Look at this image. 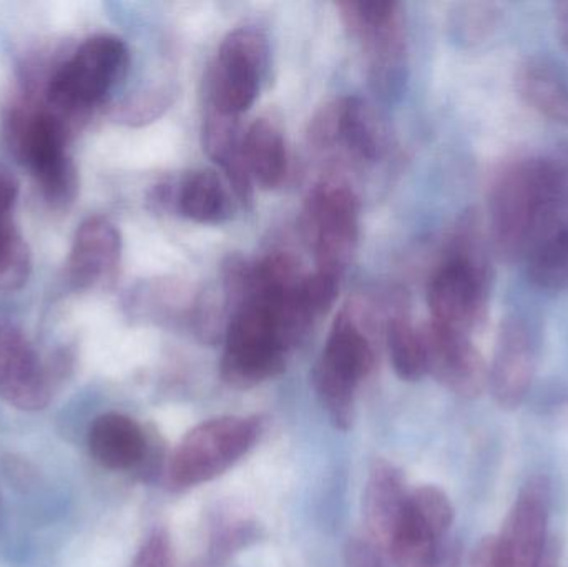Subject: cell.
<instances>
[{"instance_id": "6da1fadb", "label": "cell", "mask_w": 568, "mask_h": 567, "mask_svg": "<svg viewBox=\"0 0 568 567\" xmlns=\"http://www.w3.org/2000/svg\"><path fill=\"white\" fill-rule=\"evenodd\" d=\"M489 295L490 266L479 219L467 213L457 225L446 259L430 276V322L473 338L486 323Z\"/></svg>"}, {"instance_id": "7a4b0ae2", "label": "cell", "mask_w": 568, "mask_h": 567, "mask_svg": "<svg viewBox=\"0 0 568 567\" xmlns=\"http://www.w3.org/2000/svg\"><path fill=\"white\" fill-rule=\"evenodd\" d=\"M546 206L542 156L504 163L489 190V229L494 249L507 262H523Z\"/></svg>"}, {"instance_id": "3957f363", "label": "cell", "mask_w": 568, "mask_h": 567, "mask_svg": "<svg viewBox=\"0 0 568 567\" xmlns=\"http://www.w3.org/2000/svg\"><path fill=\"white\" fill-rule=\"evenodd\" d=\"M374 366V348L354 306L341 310L314 368V388L331 423L347 429L354 422V399L359 383Z\"/></svg>"}, {"instance_id": "277c9868", "label": "cell", "mask_w": 568, "mask_h": 567, "mask_svg": "<svg viewBox=\"0 0 568 567\" xmlns=\"http://www.w3.org/2000/svg\"><path fill=\"white\" fill-rule=\"evenodd\" d=\"M262 422L222 416L195 426L170 458L166 483L175 492L205 485L229 472L258 442Z\"/></svg>"}, {"instance_id": "5b68a950", "label": "cell", "mask_w": 568, "mask_h": 567, "mask_svg": "<svg viewBox=\"0 0 568 567\" xmlns=\"http://www.w3.org/2000/svg\"><path fill=\"white\" fill-rule=\"evenodd\" d=\"M337 9L349 36L363 43L374 92L384 100L397 99L407 80V43L399 3L349 0L337 3Z\"/></svg>"}, {"instance_id": "8992f818", "label": "cell", "mask_w": 568, "mask_h": 567, "mask_svg": "<svg viewBox=\"0 0 568 567\" xmlns=\"http://www.w3.org/2000/svg\"><path fill=\"white\" fill-rule=\"evenodd\" d=\"M7 142L22 165L36 176L52 205L67 206L79 192V175L67 155L65 126L53 113L13 112L7 120Z\"/></svg>"}, {"instance_id": "52a82bcc", "label": "cell", "mask_w": 568, "mask_h": 567, "mask_svg": "<svg viewBox=\"0 0 568 567\" xmlns=\"http://www.w3.org/2000/svg\"><path fill=\"white\" fill-rule=\"evenodd\" d=\"M303 230L316 272L343 279L359 242V202L353 190L337 180L314 185L304 202Z\"/></svg>"}, {"instance_id": "ba28073f", "label": "cell", "mask_w": 568, "mask_h": 567, "mask_svg": "<svg viewBox=\"0 0 568 567\" xmlns=\"http://www.w3.org/2000/svg\"><path fill=\"white\" fill-rule=\"evenodd\" d=\"M129 49L115 36L85 40L50 80L47 97L53 109L83 113L100 105L125 77Z\"/></svg>"}, {"instance_id": "9c48e42d", "label": "cell", "mask_w": 568, "mask_h": 567, "mask_svg": "<svg viewBox=\"0 0 568 567\" xmlns=\"http://www.w3.org/2000/svg\"><path fill=\"white\" fill-rule=\"evenodd\" d=\"M268 67V40L262 30L240 27L220 45L210 73L209 107L240 117L255 103Z\"/></svg>"}, {"instance_id": "30bf717a", "label": "cell", "mask_w": 568, "mask_h": 567, "mask_svg": "<svg viewBox=\"0 0 568 567\" xmlns=\"http://www.w3.org/2000/svg\"><path fill=\"white\" fill-rule=\"evenodd\" d=\"M550 486L534 476L520 489L499 538L494 539L493 567H537L549 539Z\"/></svg>"}, {"instance_id": "8fae6325", "label": "cell", "mask_w": 568, "mask_h": 567, "mask_svg": "<svg viewBox=\"0 0 568 567\" xmlns=\"http://www.w3.org/2000/svg\"><path fill=\"white\" fill-rule=\"evenodd\" d=\"M454 512L433 492H409L406 512L387 551L396 567H439L440 539L449 531Z\"/></svg>"}, {"instance_id": "7c38bea8", "label": "cell", "mask_w": 568, "mask_h": 567, "mask_svg": "<svg viewBox=\"0 0 568 567\" xmlns=\"http://www.w3.org/2000/svg\"><path fill=\"white\" fill-rule=\"evenodd\" d=\"M310 142L321 152L343 150L357 162H374L383 152L376 117L357 97H343L324 105L311 120Z\"/></svg>"}, {"instance_id": "4fadbf2b", "label": "cell", "mask_w": 568, "mask_h": 567, "mask_svg": "<svg viewBox=\"0 0 568 567\" xmlns=\"http://www.w3.org/2000/svg\"><path fill=\"white\" fill-rule=\"evenodd\" d=\"M427 373L463 398H477L489 385V369L470 336L429 322L420 328Z\"/></svg>"}, {"instance_id": "5bb4252c", "label": "cell", "mask_w": 568, "mask_h": 567, "mask_svg": "<svg viewBox=\"0 0 568 567\" xmlns=\"http://www.w3.org/2000/svg\"><path fill=\"white\" fill-rule=\"evenodd\" d=\"M0 398L20 412H40L50 402L42 363L22 330L0 318Z\"/></svg>"}, {"instance_id": "9a60e30c", "label": "cell", "mask_w": 568, "mask_h": 567, "mask_svg": "<svg viewBox=\"0 0 568 567\" xmlns=\"http://www.w3.org/2000/svg\"><path fill=\"white\" fill-rule=\"evenodd\" d=\"M536 373L532 336L517 316L504 320L497 333L496 352L489 369V386L497 405L516 409L529 393Z\"/></svg>"}, {"instance_id": "2e32d148", "label": "cell", "mask_w": 568, "mask_h": 567, "mask_svg": "<svg viewBox=\"0 0 568 567\" xmlns=\"http://www.w3.org/2000/svg\"><path fill=\"white\" fill-rule=\"evenodd\" d=\"M122 259V236L103 216L87 219L73 236L69 279L77 290L105 285L115 279Z\"/></svg>"}, {"instance_id": "e0dca14e", "label": "cell", "mask_w": 568, "mask_h": 567, "mask_svg": "<svg viewBox=\"0 0 568 567\" xmlns=\"http://www.w3.org/2000/svg\"><path fill=\"white\" fill-rule=\"evenodd\" d=\"M409 492L393 463L376 459L364 492V519L376 546L387 549L404 512Z\"/></svg>"}, {"instance_id": "ac0fdd59", "label": "cell", "mask_w": 568, "mask_h": 567, "mask_svg": "<svg viewBox=\"0 0 568 567\" xmlns=\"http://www.w3.org/2000/svg\"><path fill=\"white\" fill-rule=\"evenodd\" d=\"M89 448L103 468L126 472L145 462L149 439L135 419L122 413H105L90 428Z\"/></svg>"}, {"instance_id": "d6986e66", "label": "cell", "mask_w": 568, "mask_h": 567, "mask_svg": "<svg viewBox=\"0 0 568 567\" xmlns=\"http://www.w3.org/2000/svg\"><path fill=\"white\" fill-rule=\"evenodd\" d=\"M203 146L213 162L219 163L243 205H252L253 179L243 155V136L240 135L239 117L226 115L206 107L203 123Z\"/></svg>"}, {"instance_id": "ffe728a7", "label": "cell", "mask_w": 568, "mask_h": 567, "mask_svg": "<svg viewBox=\"0 0 568 567\" xmlns=\"http://www.w3.org/2000/svg\"><path fill=\"white\" fill-rule=\"evenodd\" d=\"M516 87L530 109L568 126V83L554 63L542 57H530L517 69Z\"/></svg>"}, {"instance_id": "44dd1931", "label": "cell", "mask_w": 568, "mask_h": 567, "mask_svg": "<svg viewBox=\"0 0 568 567\" xmlns=\"http://www.w3.org/2000/svg\"><path fill=\"white\" fill-rule=\"evenodd\" d=\"M196 223H223L232 216L233 202L222 179L210 170L183 176L170 189V205Z\"/></svg>"}, {"instance_id": "7402d4cb", "label": "cell", "mask_w": 568, "mask_h": 567, "mask_svg": "<svg viewBox=\"0 0 568 567\" xmlns=\"http://www.w3.org/2000/svg\"><path fill=\"white\" fill-rule=\"evenodd\" d=\"M243 155L253 182L263 189L282 185L287 172V153L282 130L268 119H258L243 135Z\"/></svg>"}, {"instance_id": "603a6c76", "label": "cell", "mask_w": 568, "mask_h": 567, "mask_svg": "<svg viewBox=\"0 0 568 567\" xmlns=\"http://www.w3.org/2000/svg\"><path fill=\"white\" fill-rule=\"evenodd\" d=\"M387 346L394 372L400 379L417 382L427 375L423 333L414 326L403 305H399L387 323Z\"/></svg>"}, {"instance_id": "cb8c5ba5", "label": "cell", "mask_w": 568, "mask_h": 567, "mask_svg": "<svg viewBox=\"0 0 568 567\" xmlns=\"http://www.w3.org/2000/svg\"><path fill=\"white\" fill-rule=\"evenodd\" d=\"M30 273L32 255L29 245L10 223L0 232V293L19 292Z\"/></svg>"}, {"instance_id": "d4e9b609", "label": "cell", "mask_w": 568, "mask_h": 567, "mask_svg": "<svg viewBox=\"0 0 568 567\" xmlns=\"http://www.w3.org/2000/svg\"><path fill=\"white\" fill-rule=\"evenodd\" d=\"M499 23L500 10L496 3H463L450 16V32L464 45H477L493 37Z\"/></svg>"}, {"instance_id": "484cf974", "label": "cell", "mask_w": 568, "mask_h": 567, "mask_svg": "<svg viewBox=\"0 0 568 567\" xmlns=\"http://www.w3.org/2000/svg\"><path fill=\"white\" fill-rule=\"evenodd\" d=\"M169 103V93L165 90L143 93V95L126 100L122 105L116 107L115 119L126 125H143V123L156 119Z\"/></svg>"}, {"instance_id": "4316f807", "label": "cell", "mask_w": 568, "mask_h": 567, "mask_svg": "<svg viewBox=\"0 0 568 567\" xmlns=\"http://www.w3.org/2000/svg\"><path fill=\"white\" fill-rule=\"evenodd\" d=\"M129 567H172V546L163 529H155L136 553Z\"/></svg>"}, {"instance_id": "83f0119b", "label": "cell", "mask_w": 568, "mask_h": 567, "mask_svg": "<svg viewBox=\"0 0 568 567\" xmlns=\"http://www.w3.org/2000/svg\"><path fill=\"white\" fill-rule=\"evenodd\" d=\"M346 567H389L383 549L373 541L353 539L346 549Z\"/></svg>"}, {"instance_id": "f1b7e54d", "label": "cell", "mask_w": 568, "mask_h": 567, "mask_svg": "<svg viewBox=\"0 0 568 567\" xmlns=\"http://www.w3.org/2000/svg\"><path fill=\"white\" fill-rule=\"evenodd\" d=\"M17 196H19V180L0 163V220L10 219Z\"/></svg>"}, {"instance_id": "f546056e", "label": "cell", "mask_w": 568, "mask_h": 567, "mask_svg": "<svg viewBox=\"0 0 568 567\" xmlns=\"http://www.w3.org/2000/svg\"><path fill=\"white\" fill-rule=\"evenodd\" d=\"M556 30L560 43L568 53V2H560L556 6Z\"/></svg>"}, {"instance_id": "4dcf8cb0", "label": "cell", "mask_w": 568, "mask_h": 567, "mask_svg": "<svg viewBox=\"0 0 568 567\" xmlns=\"http://www.w3.org/2000/svg\"><path fill=\"white\" fill-rule=\"evenodd\" d=\"M537 567H559V549H557L556 543L549 541L546 553H544L542 559H540Z\"/></svg>"}]
</instances>
